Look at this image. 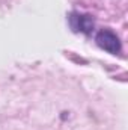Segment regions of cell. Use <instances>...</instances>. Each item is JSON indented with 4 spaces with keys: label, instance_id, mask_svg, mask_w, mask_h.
Returning <instances> with one entry per match:
<instances>
[{
    "label": "cell",
    "instance_id": "7a4b0ae2",
    "mask_svg": "<svg viewBox=\"0 0 128 130\" xmlns=\"http://www.w3.org/2000/svg\"><path fill=\"white\" fill-rule=\"evenodd\" d=\"M69 24L72 27L74 32H81V33H89L94 30V18L88 14H78V12H72L69 15Z\"/></svg>",
    "mask_w": 128,
    "mask_h": 130
},
{
    "label": "cell",
    "instance_id": "6da1fadb",
    "mask_svg": "<svg viewBox=\"0 0 128 130\" xmlns=\"http://www.w3.org/2000/svg\"><path fill=\"white\" fill-rule=\"evenodd\" d=\"M95 41L98 44V47H101L102 50H105V52H109L112 55H118L121 52V48H122L119 36L110 29L99 30L95 36Z\"/></svg>",
    "mask_w": 128,
    "mask_h": 130
}]
</instances>
